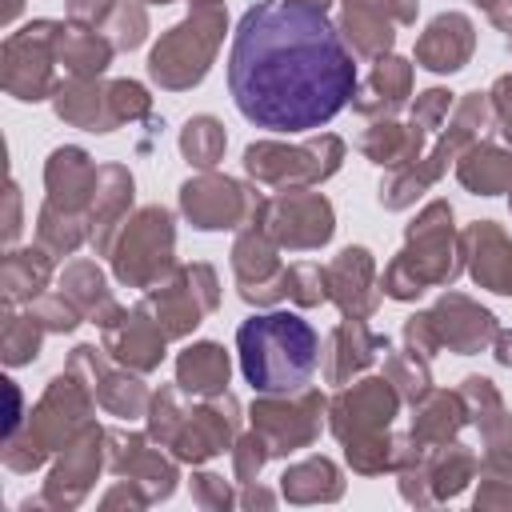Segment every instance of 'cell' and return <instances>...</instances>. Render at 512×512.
Instances as JSON below:
<instances>
[{
    "mask_svg": "<svg viewBox=\"0 0 512 512\" xmlns=\"http://www.w3.org/2000/svg\"><path fill=\"white\" fill-rule=\"evenodd\" d=\"M356 88V64L324 8L304 0L252 4L228 48L236 112L264 132H312Z\"/></svg>",
    "mask_w": 512,
    "mask_h": 512,
    "instance_id": "6da1fadb",
    "label": "cell"
},
{
    "mask_svg": "<svg viewBox=\"0 0 512 512\" xmlns=\"http://www.w3.org/2000/svg\"><path fill=\"white\" fill-rule=\"evenodd\" d=\"M236 348H240L244 380L252 384V392H264V396L300 392L312 380L320 360V336L296 312L248 316L236 332Z\"/></svg>",
    "mask_w": 512,
    "mask_h": 512,
    "instance_id": "7a4b0ae2",
    "label": "cell"
}]
</instances>
